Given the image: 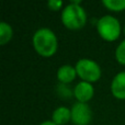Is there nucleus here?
I'll list each match as a JSON object with an SVG mask.
<instances>
[{
    "label": "nucleus",
    "instance_id": "obj_14",
    "mask_svg": "<svg viewBox=\"0 0 125 125\" xmlns=\"http://www.w3.org/2000/svg\"><path fill=\"white\" fill-rule=\"evenodd\" d=\"M40 125H57V124H55L53 121H44L42 123H40Z\"/></svg>",
    "mask_w": 125,
    "mask_h": 125
},
{
    "label": "nucleus",
    "instance_id": "obj_2",
    "mask_svg": "<svg viewBox=\"0 0 125 125\" xmlns=\"http://www.w3.org/2000/svg\"><path fill=\"white\" fill-rule=\"evenodd\" d=\"M62 22L67 29L79 30L86 24L87 13L80 1L75 0L68 3L62 11Z\"/></svg>",
    "mask_w": 125,
    "mask_h": 125
},
{
    "label": "nucleus",
    "instance_id": "obj_6",
    "mask_svg": "<svg viewBox=\"0 0 125 125\" xmlns=\"http://www.w3.org/2000/svg\"><path fill=\"white\" fill-rule=\"evenodd\" d=\"M94 94V88L88 81H79L73 88V95L78 102L87 103Z\"/></svg>",
    "mask_w": 125,
    "mask_h": 125
},
{
    "label": "nucleus",
    "instance_id": "obj_9",
    "mask_svg": "<svg viewBox=\"0 0 125 125\" xmlns=\"http://www.w3.org/2000/svg\"><path fill=\"white\" fill-rule=\"evenodd\" d=\"M71 120V110L66 106H58L52 114V121L57 125H65Z\"/></svg>",
    "mask_w": 125,
    "mask_h": 125
},
{
    "label": "nucleus",
    "instance_id": "obj_3",
    "mask_svg": "<svg viewBox=\"0 0 125 125\" xmlns=\"http://www.w3.org/2000/svg\"><path fill=\"white\" fill-rule=\"evenodd\" d=\"M97 30L99 35L105 41H115L121 34L120 21L113 15L105 14L97 22Z\"/></svg>",
    "mask_w": 125,
    "mask_h": 125
},
{
    "label": "nucleus",
    "instance_id": "obj_10",
    "mask_svg": "<svg viewBox=\"0 0 125 125\" xmlns=\"http://www.w3.org/2000/svg\"><path fill=\"white\" fill-rule=\"evenodd\" d=\"M12 35H13V30L10 24L4 21L0 22V44L1 45L7 44L12 39Z\"/></svg>",
    "mask_w": 125,
    "mask_h": 125
},
{
    "label": "nucleus",
    "instance_id": "obj_8",
    "mask_svg": "<svg viewBox=\"0 0 125 125\" xmlns=\"http://www.w3.org/2000/svg\"><path fill=\"white\" fill-rule=\"evenodd\" d=\"M77 76V70L71 65H62L57 70V79L62 84L70 83Z\"/></svg>",
    "mask_w": 125,
    "mask_h": 125
},
{
    "label": "nucleus",
    "instance_id": "obj_11",
    "mask_svg": "<svg viewBox=\"0 0 125 125\" xmlns=\"http://www.w3.org/2000/svg\"><path fill=\"white\" fill-rule=\"evenodd\" d=\"M102 3L109 10H112V11L125 10V0H103Z\"/></svg>",
    "mask_w": 125,
    "mask_h": 125
},
{
    "label": "nucleus",
    "instance_id": "obj_7",
    "mask_svg": "<svg viewBox=\"0 0 125 125\" xmlns=\"http://www.w3.org/2000/svg\"><path fill=\"white\" fill-rule=\"evenodd\" d=\"M111 92L116 99H125V71L117 73L111 81Z\"/></svg>",
    "mask_w": 125,
    "mask_h": 125
},
{
    "label": "nucleus",
    "instance_id": "obj_13",
    "mask_svg": "<svg viewBox=\"0 0 125 125\" xmlns=\"http://www.w3.org/2000/svg\"><path fill=\"white\" fill-rule=\"evenodd\" d=\"M48 7H50V9H52V10H59V9L62 7V0H50V1L47 2Z\"/></svg>",
    "mask_w": 125,
    "mask_h": 125
},
{
    "label": "nucleus",
    "instance_id": "obj_5",
    "mask_svg": "<svg viewBox=\"0 0 125 125\" xmlns=\"http://www.w3.org/2000/svg\"><path fill=\"white\" fill-rule=\"evenodd\" d=\"M71 121L75 125H88L92 120V111L87 103L76 102L71 106Z\"/></svg>",
    "mask_w": 125,
    "mask_h": 125
},
{
    "label": "nucleus",
    "instance_id": "obj_4",
    "mask_svg": "<svg viewBox=\"0 0 125 125\" xmlns=\"http://www.w3.org/2000/svg\"><path fill=\"white\" fill-rule=\"evenodd\" d=\"M77 75L83 81L94 82L101 77V68L99 64L90 58H81L76 62L75 66Z\"/></svg>",
    "mask_w": 125,
    "mask_h": 125
},
{
    "label": "nucleus",
    "instance_id": "obj_12",
    "mask_svg": "<svg viewBox=\"0 0 125 125\" xmlns=\"http://www.w3.org/2000/svg\"><path fill=\"white\" fill-rule=\"evenodd\" d=\"M115 58L120 64L125 65V40H123L117 45L116 50H115Z\"/></svg>",
    "mask_w": 125,
    "mask_h": 125
},
{
    "label": "nucleus",
    "instance_id": "obj_1",
    "mask_svg": "<svg viewBox=\"0 0 125 125\" xmlns=\"http://www.w3.org/2000/svg\"><path fill=\"white\" fill-rule=\"evenodd\" d=\"M32 44L36 53L41 56L50 57L57 51V37L56 34L48 28H41L35 31L32 37Z\"/></svg>",
    "mask_w": 125,
    "mask_h": 125
},
{
    "label": "nucleus",
    "instance_id": "obj_15",
    "mask_svg": "<svg viewBox=\"0 0 125 125\" xmlns=\"http://www.w3.org/2000/svg\"><path fill=\"white\" fill-rule=\"evenodd\" d=\"M124 34H125V25H124Z\"/></svg>",
    "mask_w": 125,
    "mask_h": 125
}]
</instances>
